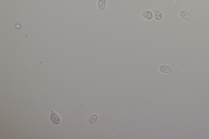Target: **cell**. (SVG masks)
<instances>
[{
  "label": "cell",
  "instance_id": "cell-1",
  "mask_svg": "<svg viewBox=\"0 0 209 139\" xmlns=\"http://www.w3.org/2000/svg\"><path fill=\"white\" fill-rule=\"evenodd\" d=\"M140 14L142 17L147 20H150L154 18L153 13L151 10L148 9H141L140 10Z\"/></svg>",
  "mask_w": 209,
  "mask_h": 139
},
{
  "label": "cell",
  "instance_id": "cell-2",
  "mask_svg": "<svg viewBox=\"0 0 209 139\" xmlns=\"http://www.w3.org/2000/svg\"><path fill=\"white\" fill-rule=\"evenodd\" d=\"M50 118L52 122L54 125H59L61 122V119L59 115L53 110L51 111Z\"/></svg>",
  "mask_w": 209,
  "mask_h": 139
},
{
  "label": "cell",
  "instance_id": "cell-3",
  "mask_svg": "<svg viewBox=\"0 0 209 139\" xmlns=\"http://www.w3.org/2000/svg\"><path fill=\"white\" fill-rule=\"evenodd\" d=\"M179 16L181 18L185 20H189L192 18L190 13L185 9H183L180 11L179 12Z\"/></svg>",
  "mask_w": 209,
  "mask_h": 139
},
{
  "label": "cell",
  "instance_id": "cell-4",
  "mask_svg": "<svg viewBox=\"0 0 209 139\" xmlns=\"http://www.w3.org/2000/svg\"><path fill=\"white\" fill-rule=\"evenodd\" d=\"M159 69L161 73L164 74H169L173 71L171 67L167 65H162L160 66Z\"/></svg>",
  "mask_w": 209,
  "mask_h": 139
},
{
  "label": "cell",
  "instance_id": "cell-5",
  "mask_svg": "<svg viewBox=\"0 0 209 139\" xmlns=\"http://www.w3.org/2000/svg\"><path fill=\"white\" fill-rule=\"evenodd\" d=\"M151 12L153 13L154 18L157 21H160L163 18L162 13L158 9H152Z\"/></svg>",
  "mask_w": 209,
  "mask_h": 139
},
{
  "label": "cell",
  "instance_id": "cell-6",
  "mask_svg": "<svg viewBox=\"0 0 209 139\" xmlns=\"http://www.w3.org/2000/svg\"><path fill=\"white\" fill-rule=\"evenodd\" d=\"M107 4V0H98L97 7L100 11H103L106 8Z\"/></svg>",
  "mask_w": 209,
  "mask_h": 139
},
{
  "label": "cell",
  "instance_id": "cell-7",
  "mask_svg": "<svg viewBox=\"0 0 209 139\" xmlns=\"http://www.w3.org/2000/svg\"><path fill=\"white\" fill-rule=\"evenodd\" d=\"M98 119L99 117L97 115L93 114L90 116L88 120V124L89 125H92V124L95 123L98 120Z\"/></svg>",
  "mask_w": 209,
  "mask_h": 139
}]
</instances>
